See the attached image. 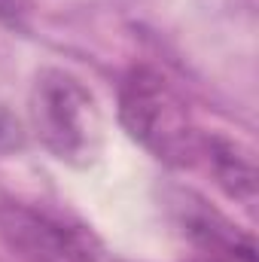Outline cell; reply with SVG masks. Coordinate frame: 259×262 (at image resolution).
<instances>
[{"instance_id":"1","label":"cell","mask_w":259,"mask_h":262,"mask_svg":"<svg viewBox=\"0 0 259 262\" xmlns=\"http://www.w3.org/2000/svg\"><path fill=\"white\" fill-rule=\"evenodd\" d=\"M119 122L156 159L189 165L201 156V134L195 131L186 104L156 67H131L119 85Z\"/></svg>"},{"instance_id":"2","label":"cell","mask_w":259,"mask_h":262,"mask_svg":"<svg viewBox=\"0 0 259 262\" xmlns=\"http://www.w3.org/2000/svg\"><path fill=\"white\" fill-rule=\"evenodd\" d=\"M31 122L40 143L67 165H92L104 143L95 95L64 70H43L31 89Z\"/></svg>"},{"instance_id":"3","label":"cell","mask_w":259,"mask_h":262,"mask_svg":"<svg viewBox=\"0 0 259 262\" xmlns=\"http://www.w3.org/2000/svg\"><path fill=\"white\" fill-rule=\"evenodd\" d=\"M0 235L25 262H98L101 256L92 232L25 204L0 207Z\"/></svg>"},{"instance_id":"4","label":"cell","mask_w":259,"mask_h":262,"mask_svg":"<svg viewBox=\"0 0 259 262\" xmlns=\"http://www.w3.org/2000/svg\"><path fill=\"white\" fill-rule=\"evenodd\" d=\"M201 156L207 159L217 183L229 195L241 198V201H253V195H256V168H253V159L235 140L220 137V134L201 137Z\"/></svg>"},{"instance_id":"5","label":"cell","mask_w":259,"mask_h":262,"mask_svg":"<svg viewBox=\"0 0 259 262\" xmlns=\"http://www.w3.org/2000/svg\"><path fill=\"white\" fill-rule=\"evenodd\" d=\"M18 140H21V134H18V122L12 119V113H9L6 107H0V152L18 146Z\"/></svg>"},{"instance_id":"6","label":"cell","mask_w":259,"mask_h":262,"mask_svg":"<svg viewBox=\"0 0 259 262\" xmlns=\"http://www.w3.org/2000/svg\"><path fill=\"white\" fill-rule=\"evenodd\" d=\"M18 3H21V0H0L3 9H12V6H18Z\"/></svg>"}]
</instances>
